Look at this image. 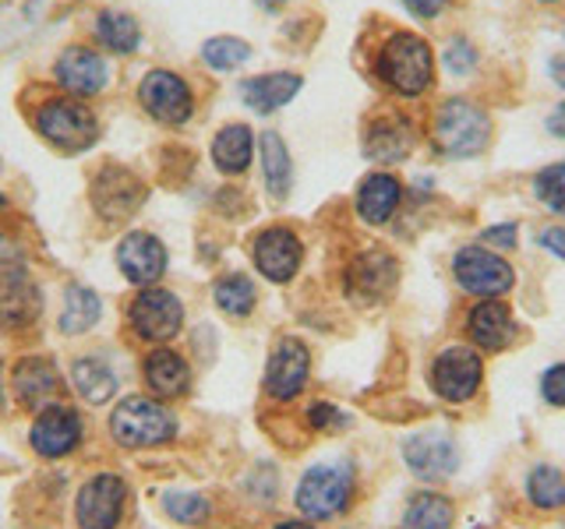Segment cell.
<instances>
[{
	"label": "cell",
	"instance_id": "cell-1",
	"mask_svg": "<svg viewBox=\"0 0 565 529\" xmlns=\"http://www.w3.org/2000/svg\"><path fill=\"white\" fill-rule=\"evenodd\" d=\"M379 75L382 82L399 96H420L431 88L435 78V57L431 46L414 32H396L393 40L382 46L379 57Z\"/></svg>",
	"mask_w": 565,
	"mask_h": 529
},
{
	"label": "cell",
	"instance_id": "cell-2",
	"mask_svg": "<svg viewBox=\"0 0 565 529\" xmlns=\"http://www.w3.org/2000/svg\"><path fill=\"white\" fill-rule=\"evenodd\" d=\"M431 131H435L438 152H446L452 159L481 155L491 141V117L470 99H449V102H441V110L435 114Z\"/></svg>",
	"mask_w": 565,
	"mask_h": 529
},
{
	"label": "cell",
	"instance_id": "cell-3",
	"mask_svg": "<svg viewBox=\"0 0 565 529\" xmlns=\"http://www.w3.org/2000/svg\"><path fill=\"white\" fill-rule=\"evenodd\" d=\"M35 131H40L53 149H61L67 155H78L85 149H93V141L99 138L96 114L82 106L78 99H50L35 110Z\"/></svg>",
	"mask_w": 565,
	"mask_h": 529
},
{
	"label": "cell",
	"instance_id": "cell-4",
	"mask_svg": "<svg viewBox=\"0 0 565 529\" xmlns=\"http://www.w3.org/2000/svg\"><path fill=\"white\" fill-rule=\"evenodd\" d=\"M110 431L117 438V445L124 449H156L173 438L177 423L167 406H159L149 396H131L114 410Z\"/></svg>",
	"mask_w": 565,
	"mask_h": 529
},
{
	"label": "cell",
	"instance_id": "cell-5",
	"mask_svg": "<svg viewBox=\"0 0 565 529\" xmlns=\"http://www.w3.org/2000/svg\"><path fill=\"white\" fill-rule=\"evenodd\" d=\"M353 498V466L350 463H318L297 484V508L308 519H332Z\"/></svg>",
	"mask_w": 565,
	"mask_h": 529
},
{
	"label": "cell",
	"instance_id": "cell-6",
	"mask_svg": "<svg viewBox=\"0 0 565 529\" xmlns=\"http://www.w3.org/2000/svg\"><path fill=\"white\" fill-rule=\"evenodd\" d=\"M138 99L149 110V117L167 123V128H181L194 114L191 85L173 71H149L138 85Z\"/></svg>",
	"mask_w": 565,
	"mask_h": 529
},
{
	"label": "cell",
	"instance_id": "cell-7",
	"mask_svg": "<svg viewBox=\"0 0 565 529\" xmlns=\"http://www.w3.org/2000/svg\"><path fill=\"white\" fill-rule=\"evenodd\" d=\"M128 322L146 343H167L184 325V304L170 290L146 287L131 300Z\"/></svg>",
	"mask_w": 565,
	"mask_h": 529
},
{
	"label": "cell",
	"instance_id": "cell-8",
	"mask_svg": "<svg viewBox=\"0 0 565 529\" xmlns=\"http://www.w3.org/2000/svg\"><path fill=\"white\" fill-rule=\"evenodd\" d=\"M124 501H128V487L114 473H96L85 481L75 501V519L82 529H117L124 516Z\"/></svg>",
	"mask_w": 565,
	"mask_h": 529
},
{
	"label": "cell",
	"instance_id": "cell-9",
	"mask_svg": "<svg viewBox=\"0 0 565 529\" xmlns=\"http://www.w3.org/2000/svg\"><path fill=\"white\" fill-rule=\"evenodd\" d=\"M82 434H85V428H82L78 410H71L64 402H50L35 413V423L29 431V445L43 458H61L78 449Z\"/></svg>",
	"mask_w": 565,
	"mask_h": 529
},
{
	"label": "cell",
	"instance_id": "cell-10",
	"mask_svg": "<svg viewBox=\"0 0 565 529\" xmlns=\"http://www.w3.org/2000/svg\"><path fill=\"white\" fill-rule=\"evenodd\" d=\"M452 272L459 287L477 296H502L512 290V269L488 247H463L452 258Z\"/></svg>",
	"mask_w": 565,
	"mask_h": 529
},
{
	"label": "cell",
	"instance_id": "cell-11",
	"mask_svg": "<svg viewBox=\"0 0 565 529\" xmlns=\"http://www.w3.org/2000/svg\"><path fill=\"white\" fill-rule=\"evenodd\" d=\"M481 375H484L481 357H477V353L467 349V346L441 349L435 357V364H431L435 392L441 399H449V402H467L477 392V385H481Z\"/></svg>",
	"mask_w": 565,
	"mask_h": 529
},
{
	"label": "cell",
	"instance_id": "cell-12",
	"mask_svg": "<svg viewBox=\"0 0 565 529\" xmlns=\"http://www.w3.org/2000/svg\"><path fill=\"white\" fill-rule=\"evenodd\" d=\"M308 370H311L308 346L300 339H279L269 357V367H265V392L279 402H290L308 385Z\"/></svg>",
	"mask_w": 565,
	"mask_h": 529
},
{
	"label": "cell",
	"instance_id": "cell-13",
	"mask_svg": "<svg viewBox=\"0 0 565 529\" xmlns=\"http://www.w3.org/2000/svg\"><path fill=\"white\" fill-rule=\"evenodd\" d=\"M141 198H146V184L120 166H106L93 184V205L103 219H128Z\"/></svg>",
	"mask_w": 565,
	"mask_h": 529
},
{
	"label": "cell",
	"instance_id": "cell-14",
	"mask_svg": "<svg viewBox=\"0 0 565 529\" xmlns=\"http://www.w3.org/2000/svg\"><path fill=\"white\" fill-rule=\"evenodd\" d=\"M403 458L420 481H441V476H449L456 469L459 452L446 431H420L403 445Z\"/></svg>",
	"mask_w": 565,
	"mask_h": 529
},
{
	"label": "cell",
	"instance_id": "cell-15",
	"mask_svg": "<svg viewBox=\"0 0 565 529\" xmlns=\"http://www.w3.org/2000/svg\"><path fill=\"white\" fill-rule=\"evenodd\" d=\"M252 255H255V264L265 279L290 282L300 269V255L305 251H300V240H297L294 229L273 226V229H265V234H258Z\"/></svg>",
	"mask_w": 565,
	"mask_h": 529
},
{
	"label": "cell",
	"instance_id": "cell-16",
	"mask_svg": "<svg viewBox=\"0 0 565 529\" xmlns=\"http://www.w3.org/2000/svg\"><path fill=\"white\" fill-rule=\"evenodd\" d=\"M117 269L135 287H152L167 272V247L152 234H128L117 244Z\"/></svg>",
	"mask_w": 565,
	"mask_h": 529
},
{
	"label": "cell",
	"instance_id": "cell-17",
	"mask_svg": "<svg viewBox=\"0 0 565 529\" xmlns=\"http://www.w3.org/2000/svg\"><path fill=\"white\" fill-rule=\"evenodd\" d=\"M53 71L71 96H96L106 85V61L88 46H67Z\"/></svg>",
	"mask_w": 565,
	"mask_h": 529
},
{
	"label": "cell",
	"instance_id": "cell-18",
	"mask_svg": "<svg viewBox=\"0 0 565 529\" xmlns=\"http://www.w3.org/2000/svg\"><path fill=\"white\" fill-rule=\"evenodd\" d=\"M14 399L25 406V410H43L53 402V396L61 392V375L46 357H25L14 367Z\"/></svg>",
	"mask_w": 565,
	"mask_h": 529
},
{
	"label": "cell",
	"instance_id": "cell-19",
	"mask_svg": "<svg viewBox=\"0 0 565 529\" xmlns=\"http://www.w3.org/2000/svg\"><path fill=\"white\" fill-rule=\"evenodd\" d=\"M43 296L25 279V272H0V325L22 328L40 317Z\"/></svg>",
	"mask_w": 565,
	"mask_h": 529
},
{
	"label": "cell",
	"instance_id": "cell-20",
	"mask_svg": "<svg viewBox=\"0 0 565 529\" xmlns=\"http://www.w3.org/2000/svg\"><path fill=\"white\" fill-rule=\"evenodd\" d=\"M467 332L470 339L481 346V349H505L512 339H516V322H512V314L505 304L499 300H484V304H477L467 317Z\"/></svg>",
	"mask_w": 565,
	"mask_h": 529
},
{
	"label": "cell",
	"instance_id": "cell-21",
	"mask_svg": "<svg viewBox=\"0 0 565 529\" xmlns=\"http://www.w3.org/2000/svg\"><path fill=\"white\" fill-rule=\"evenodd\" d=\"M141 375H146V385L152 392L163 399L184 396L191 385V367L177 349H152L146 364H141Z\"/></svg>",
	"mask_w": 565,
	"mask_h": 529
},
{
	"label": "cell",
	"instance_id": "cell-22",
	"mask_svg": "<svg viewBox=\"0 0 565 529\" xmlns=\"http://www.w3.org/2000/svg\"><path fill=\"white\" fill-rule=\"evenodd\" d=\"M300 85L305 82H300V75H294V71H273V75L247 78L241 85V96L255 114H273L300 93Z\"/></svg>",
	"mask_w": 565,
	"mask_h": 529
},
{
	"label": "cell",
	"instance_id": "cell-23",
	"mask_svg": "<svg viewBox=\"0 0 565 529\" xmlns=\"http://www.w3.org/2000/svg\"><path fill=\"white\" fill-rule=\"evenodd\" d=\"M403 187L393 173H371L358 191V216L371 226H382L396 216Z\"/></svg>",
	"mask_w": 565,
	"mask_h": 529
},
{
	"label": "cell",
	"instance_id": "cell-24",
	"mask_svg": "<svg viewBox=\"0 0 565 529\" xmlns=\"http://www.w3.org/2000/svg\"><path fill=\"white\" fill-rule=\"evenodd\" d=\"M350 293L379 300L396 287V261L385 251H367L350 264Z\"/></svg>",
	"mask_w": 565,
	"mask_h": 529
},
{
	"label": "cell",
	"instance_id": "cell-25",
	"mask_svg": "<svg viewBox=\"0 0 565 529\" xmlns=\"http://www.w3.org/2000/svg\"><path fill=\"white\" fill-rule=\"evenodd\" d=\"M411 145H414V128L406 117L385 114L367 128V155L379 159V163H399L411 152Z\"/></svg>",
	"mask_w": 565,
	"mask_h": 529
},
{
	"label": "cell",
	"instance_id": "cell-26",
	"mask_svg": "<svg viewBox=\"0 0 565 529\" xmlns=\"http://www.w3.org/2000/svg\"><path fill=\"white\" fill-rule=\"evenodd\" d=\"M255 155V138L247 123H226V128L212 138V163H216L226 176H237L252 166Z\"/></svg>",
	"mask_w": 565,
	"mask_h": 529
},
{
	"label": "cell",
	"instance_id": "cell-27",
	"mask_svg": "<svg viewBox=\"0 0 565 529\" xmlns=\"http://www.w3.org/2000/svg\"><path fill=\"white\" fill-rule=\"evenodd\" d=\"M71 381H75L78 396L85 402H93V406L110 402L114 392H117L114 370H110V364L99 360V357H82V360H75V367H71Z\"/></svg>",
	"mask_w": 565,
	"mask_h": 529
},
{
	"label": "cell",
	"instance_id": "cell-28",
	"mask_svg": "<svg viewBox=\"0 0 565 529\" xmlns=\"http://www.w3.org/2000/svg\"><path fill=\"white\" fill-rule=\"evenodd\" d=\"M262 173H265V187H269L273 198H287L294 184V163L276 131L262 134Z\"/></svg>",
	"mask_w": 565,
	"mask_h": 529
},
{
	"label": "cell",
	"instance_id": "cell-29",
	"mask_svg": "<svg viewBox=\"0 0 565 529\" xmlns=\"http://www.w3.org/2000/svg\"><path fill=\"white\" fill-rule=\"evenodd\" d=\"M99 296L88 287H67L64 293V311H61V332L67 335H82L99 322Z\"/></svg>",
	"mask_w": 565,
	"mask_h": 529
},
{
	"label": "cell",
	"instance_id": "cell-30",
	"mask_svg": "<svg viewBox=\"0 0 565 529\" xmlns=\"http://www.w3.org/2000/svg\"><path fill=\"white\" fill-rule=\"evenodd\" d=\"M96 35H99V43L110 46L114 53H135L141 43V29L128 11H99Z\"/></svg>",
	"mask_w": 565,
	"mask_h": 529
},
{
	"label": "cell",
	"instance_id": "cell-31",
	"mask_svg": "<svg viewBox=\"0 0 565 529\" xmlns=\"http://www.w3.org/2000/svg\"><path fill=\"white\" fill-rule=\"evenodd\" d=\"M212 296H216L220 311L230 314V317H247V314L255 311V300H258L255 282L247 279V276H241V272H230V276L216 279Z\"/></svg>",
	"mask_w": 565,
	"mask_h": 529
},
{
	"label": "cell",
	"instance_id": "cell-32",
	"mask_svg": "<svg viewBox=\"0 0 565 529\" xmlns=\"http://www.w3.org/2000/svg\"><path fill=\"white\" fill-rule=\"evenodd\" d=\"M449 522H452V505L441 494H417L403 511L406 529H449Z\"/></svg>",
	"mask_w": 565,
	"mask_h": 529
},
{
	"label": "cell",
	"instance_id": "cell-33",
	"mask_svg": "<svg viewBox=\"0 0 565 529\" xmlns=\"http://www.w3.org/2000/svg\"><path fill=\"white\" fill-rule=\"evenodd\" d=\"M163 511L173 519V522H181V526H202L209 519V498L199 490H170L167 498H163Z\"/></svg>",
	"mask_w": 565,
	"mask_h": 529
},
{
	"label": "cell",
	"instance_id": "cell-34",
	"mask_svg": "<svg viewBox=\"0 0 565 529\" xmlns=\"http://www.w3.org/2000/svg\"><path fill=\"white\" fill-rule=\"evenodd\" d=\"M247 57H252V46H247L244 40H237V35H216V40H209L202 46V61L216 71H234Z\"/></svg>",
	"mask_w": 565,
	"mask_h": 529
},
{
	"label": "cell",
	"instance_id": "cell-35",
	"mask_svg": "<svg viewBox=\"0 0 565 529\" xmlns=\"http://www.w3.org/2000/svg\"><path fill=\"white\" fill-rule=\"evenodd\" d=\"M530 501L537 508H562L565 505V476L555 466H537L530 473Z\"/></svg>",
	"mask_w": 565,
	"mask_h": 529
},
{
	"label": "cell",
	"instance_id": "cell-36",
	"mask_svg": "<svg viewBox=\"0 0 565 529\" xmlns=\"http://www.w3.org/2000/svg\"><path fill=\"white\" fill-rule=\"evenodd\" d=\"M537 198L555 212V216H565V163L544 166L534 181Z\"/></svg>",
	"mask_w": 565,
	"mask_h": 529
},
{
	"label": "cell",
	"instance_id": "cell-37",
	"mask_svg": "<svg viewBox=\"0 0 565 529\" xmlns=\"http://www.w3.org/2000/svg\"><path fill=\"white\" fill-rule=\"evenodd\" d=\"M308 423L315 431H340L347 428V413H340V406H332V402H311V410H308Z\"/></svg>",
	"mask_w": 565,
	"mask_h": 529
},
{
	"label": "cell",
	"instance_id": "cell-38",
	"mask_svg": "<svg viewBox=\"0 0 565 529\" xmlns=\"http://www.w3.org/2000/svg\"><path fill=\"white\" fill-rule=\"evenodd\" d=\"M541 392H544V399L552 402V406H565V364H558V367H552V370H544Z\"/></svg>",
	"mask_w": 565,
	"mask_h": 529
},
{
	"label": "cell",
	"instance_id": "cell-39",
	"mask_svg": "<svg viewBox=\"0 0 565 529\" xmlns=\"http://www.w3.org/2000/svg\"><path fill=\"white\" fill-rule=\"evenodd\" d=\"M446 61H449V67L456 71V75H463V71L473 64V50H470V43L456 40V43L449 46V53H446Z\"/></svg>",
	"mask_w": 565,
	"mask_h": 529
},
{
	"label": "cell",
	"instance_id": "cell-40",
	"mask_svg": "<svg viewBox=\"0 0 565 529\" xmlns=\"http://www.w3.org/2000/svg\"><path fill=\"white\" fill-rule=\"evenodd\" d=\"M541 244H544L552 255L565 258V226H552V229H544V234H541Z\"/></svg>",
	"mask_w": 565,
	"mask_h": 529
},
{
	"label": "cell",
	"instance_id": "cell-41",
	"mask_svg": "<svg viewBox=\"0 0 565 529\" xmlns=\"http://www.w3.org/2000/svg\"><path fill=\"white\" fill-rule=\"evenodd\" d=\"M403 4L420 18H435V14H441V8H446V0H403Z\"/></svg>",
	"mask_w": 565,
	"mask_h": 529
},
{
	"label": "cell",
	"instance_id": "cell-42",
	"mask_svg": "<svg viewBox=\"0 0 565 529\" xmlns=\"http://www.w3.org/2000/svg\"><path fill=\"white\" fill-rule=\"evenodd\" d=\"M484 237H488L491 244H502V247H512V244H516V226H509V223H505V226H491V229H488V234H484Z\"/></svg>",
	"mask_w": 565,
	"mask_h": 529
},
{
	"label": "cell",
	"instance_id": "cell-43",
	"mask_svg": "<svg viewBox=\"0 0 565 529\" xmlns=\"http://www.w3.org/2000/svg\"><path fill=\"white\" fill-rule=\"evenodd\" d=\"M552 131L565 138V102H562V106H558V110L552 114Z\"/></svg>",
	"mask_w": 565,
	"mask_h": 529
},
{
	"label": "cell",
	"instance_id": "cell-44",
	"mask_svg": "<svg viewBox=\"0 0 565 529\" xmlns=\"http://www.w3.org/2000/svg\"><path fill=\"white\" fill-rule=\"evenodd\" d=\"M276 529H315L311 522H300V519H294V522H279Z\"/></svg>",
	"mask_w": 565,
	"mask_h": 529
},
{
	"label": "cell",
	"instance_id": "cell-45",
	"mask_svg": "<svg viewBox=\"0 0 565 529\" xmlns=\"http://www.w3.org/2000/svg\"><path fill=\"white\" fill-rule=\"evenodd\" d=\"M552 71H555V78H558V85L565 88V57H562V61H555V67H552Z\"/></svg>",
	"mask_w": 565,
	"mask_h": 529
},
{
	"label": "cell",
	"instance_id": "cell-46",
	"mask_svg": "<svg viewBox=\"0 0 565 529\" xmlns=\"http://www.w3.org/2000/svg\"><path fill=\"white\" fill-rule=\"evenodd\" d=\"M258 4H262L265 11H279L282 4H287V0H258Z\"/></svg>",
	"mask_w": 565,
	"mask_h": 529
},
{
	"label": "cell",
	"instance_id": "cell-47",
	"mask_svg": "<svg viewBox=\"0 0 565 529\" xmlns=\"http://www.w3.org/2000/svg\"><path fill=\"white\" fill-rule=\"evenodd\" d=\"M4 212H8V202L0 198V226H4Z\"/></svg>",
	"mask_w": 565,
	"mask_h": 529
},
{
	"label": "cell",
	"instance_id": "cell-48",
	"mask_svg": "<svg viewBox=\"0 0 565 529\" xmlns=\"http://www.w3.org/2000/svg\"><path fill=\"white\" fill-rule=\"evenodd\" d=\"M0 375H4V370H0ZM0 402H4V378H0Z\"/></svg>",
	"mask_w": 565,
	"mask_h": 529
},
{
	"label": "cell",
	"instance_id": "cell-49",
	"mask_svg": "<svg viewBox=\"0 0 565 529\" xmlns=\"http://www.w3.org/2000/svg\"><path fill=\"white\" fill-rule=\"evenodd\" d=\"M544 4H555V0H544Z\"/></svg>",
	"mask_w": 565,
	"mask_h": 529
}]
</instances>
